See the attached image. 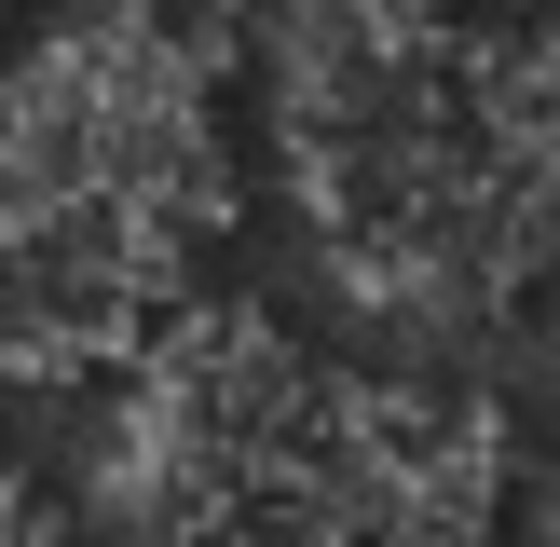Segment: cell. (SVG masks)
I'll return each mask as SVG.
<instances>
[{
	"mask_svg": "<svg viewBox=\"0 0 560 547\" xmlns=\"http://www.w3.org/2000/svg\"><path fill=\"white\" fill-rule=\"evenodd\" d=\"M260 151L383 383L520 397L547 274V27L534 0H260Z\"/></svg>",
	"mask_w": 560,
	"mask_h": 547,
	"instance_id": "obj_1",
	"label": "cell"
},
{
	"mask_svg": "<svg viewBox=\"0 0 560 547\" xmlns=\"http://www.w3.org/2000/svg\"><path fill=\"white\" fill-rule=\"evenodd\" d=\"M233 233V82L191 0H55L0 55V383H96Z\"/></svg>",
	"mask_w": 560,
	"mask_h": 547,
	"instance_id": "obj_2",
	"label": "cell"
},
{
	"mask_svg": "<svg viewBox=\"0 0 560 547\" xmlns=\"http://www.w3.org/2000/svg\"><path fill=\"white\" fill-rule=\"evenodd\" d=\"M0 547H69V507H55L27 465H0Z\"/></svg>",
	"mask_w": 560,
	"mask_h": 547,
	"instance_id": "obj_3",
	"label": "cell"
},
{
	"mask_svg": "<svg viewBox=\"0 0 560 547\" xmlns=\"http://www.w3.org/2000/svg\"><path fill=\"white\" fill-rule=\"evenodd\" d=\"M191 14H246V0H191Z\"/></svg>",
	"mask_w": 560,
	"mask_h": 547,
	"instance_id": "obj_4",
	"label": "cell"
},
{
	"mask_svg": "<svg viewBox=\"0 0 560 547\" xmlns=\"http://www.w3.org/2000/svg\"><path fill=\"white\" fill-rule=\"evenodd\" d=\"M0 27H14V14H0Z\"/></svg>",
	"mask_w": 560,
	"mask_h": 547,
	"instance_id": "obj_5",
	"label": "cell"
}]
</instances>
